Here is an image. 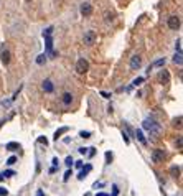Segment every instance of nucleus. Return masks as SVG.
<instances>
[{"label": "nucleus", "instance_id": "obj_1", "mask_svg": "<svg viewBox=\"0 0 183 196\" xmlns=\"http://www.w3.org/2000/svg\"><path fill=\"white\" fill-rule=\"evenodd\" d=\"M142 125H144V129H145V130H149L150 134H153V135H157V134L160 132V125H158L155 120L145 119V120H144V124H142Z\"/></svg>", "mask_w": 183, "mask_h": 196}, {"label": "nucleus", "instance_id": "obj_2", "mask_svg": "<svg viewBox=\"0 0 183 196\" xmlns=\"http://www.w3.org/2000/svg\"><path fill=\"white\" fill-rule=\"evenodd\" d=\"M96 38H97L96 31L89 30V31H86V33H84V36H83V43L88 45V46H91V45L96 43Z\"/></svg>", "mask_w": 183, "mask_h": 196}, {"label": "nucleus", "instance_id": "obj_3", "mask_svg": "<svg viewBox=\"0 0 183 196\" xmlns=\"http://www.w3.org/2000/svg\"><path fill=\"white\" fill-rule=\"evenodd\" d=\"M180 17H177V15H172V17L168 18V28L170 30H180Z\"/></svg>", "mask_w": 183, "mask_h": 196}, {"label": "nucleus", "instance_id": "obj_4", "mask_svg": "<svg viewBox=\"0 0 183 196\" xmlns=\"http://www.w3.org/2000/svg\"><path fill=\"white\" fill-rule=\"evenodd\" d=\"M89 69V63H88V59H84V58H81V59H78V63H76V71L78 73H86Z\"/></svg>", "mask_w": 183, "mask_h": 196}, {"label": "nucleus", "instance_id": "obj_5", "mask_svg": "<svg viewBox=\"0 0 183 196\" xmlns=\"http://www.w3.org/2000/svg\"><path fill=\"white\" fill-rule=\"evenodd\" d=\"M163 158H165V152L163 150H153L152 152V162L153 163H160V162H163Z\"/></svg>", "mask_w": 183, "mask_h": 196}, {"label": "nucleus", "instance_id": "obj_6", "mask_svg": "<svg viewBox=\"0 0 183 196\" xmlns=\"http://www.w3.org/2000/svg\"><path fill=\"white\" fill-rule=\"evenodd\" d=\"M140 64H142V58L139 55H134L131 58V69H139Z\"/></svg>", "mask_w": 183, "mask_h": 196}, {"label": "nucleus", "instance_id": "obj_7", "mask_svg": "<svg viewBox=\"0 0 183 196\" xmlns=\"http://www.w3.org/2000/svg\"><path fill=\"white\" fill-rule=\"evenodd\" d=\"M91 13H92L91 3H83V5H81V15H83V17H89Z\"/></svg>", "mask_w": 183, "mask_h": 196}, {"label": "nucleus", "instance_id": "obj_8", "mask_svg": "<svg viewBox=\"0 0 183 196\" xmlns=\"http://www.w3.org/2000/svg\"><path fill=\"white\" fill-rule=\"evenodd\" d=\"M0 59H2L3 64H9L10 63V51L9 50H2L0 51Z\"/></svg>", "mask_w": 183, "mask_h": 196}, {"label": "nucleus", "instance_id": "obj_9", "mask_svg": "<svg viewBox=\"0 0 183 196\" xmlns=\"http://www.w3.org/2000/svg\"><path fill=\"white\" fill-rule=\"evenodd\" d=\"M41 87H43V91H45V92H53L55 86H53V83H51L50 79H45V81H43V84H41Z\"/></svg>", "mask_w": 183, "mask_h": 196}, {"label": "nucleus", "instance_id": "obj_10", "mask_svg": "<svg viewBox=\"0 0 183 196\" xmlns=\"http://www.w3.org/2000/svg\"><path fill=\"white\" fill-rule=\"evenodd\" d=\"M91 170H92V165H89V163H88V165L84 166L83 170H81V173L78 175V180H84V178L88 176V173H89V171H91Z\"/></svg>", "mask_w": 183, "mask_h": 196}, {"label": "nucleus", "instance_id": "obj_11", "mask_svg": "<svg viewBox=\"0 0 183 196\" xmlns=\"http://www.w3.org/2000/svg\"><path fill=\"white\" fill-rule=\"evenodd\" d=\"M61 101H63L64 105H70V104L73 102V94H71V92H64L63 97H61Z\"/></svg>", "mask_w": 183, "mask_h": 196}, {"label": "nucleus", "instance_id": "obj_12", "mask_svg": "<svg viewBox=\"0 0 183 196\" xmlns=\"http://www.w3.org/2000/svg\"><path fill=\"white\" fill-rule=\"evenodd\" d=\"M160 81H162V84H167L170 81V74H168V71H162V74H160Z\"/></svg>", "mask_w": 183, "mask_h": 196}, {"label": "nucleus", "instance_id": "obj_13", "mask_svg": "<svg viewBox=\"0 0 183 196\" xmlns=\"http://www.w3.org/2000/svg\"><path fill=\"white\" fill-rule=\"evenodd\" d=\"M135 137L139 138V142L140 144H147V140H145V137H144V134H142V130H135Z\"/></svg>", "mask_w": 183, "mask_h": 196}, {"label": "nucleus", "instance_id": "obj_14", "mask_svg": "<svg viewBox=\"0 0 183 196\" xmlns=\"http://www.w3.org/2000/svg\"><path fill=\"white\" fill-rule=\"evenodd\" d=\"M18 148H20V144H17V142H10V144H7V150H10V152L18 150Z\"/></svg>", "mask_w": 183, "mask_h": 196}, {"label": "nucleus", "instance_id": "obj_15", "mask_svg": "<svg viewBox=\"0 0 183 196\" xmlns=\"http://www.w3.org/2000/svg\"><path fill=\"white\" fill-rule=\"evenodd\" d=\"M163 64H165V58H163V59H157L155 63L152 64V66H149V69H147V73H150V71H152V68H153V66H163Z\"/></svg>", "mask_w": 183, "mask_h": 196}, {"label": "nucleus", "instance_id": "obj_16", "mask_svg": "<svg viewBox=\"0 0 183 196\" xmlns=\"http://www.w3.org/2000/svg\"><path fill=\"white\" fill-rule=\"evenodd\" d=\"M45 40H46V51L50 53L53 48V40H51V36H45Z\"/></svg>", "mask_w": 183, "mask_h": 196}, {"label": "nucleus", "instance_id": "obj_17", "mask_svg": "<svg viewBox=\"0 0 183 196\" xmlns=\"http://www.w3.org/2000/svg\"><path fill=\"white\" fill-rule=\"evenodd\" d=\"M64 132H68V127H61L59 130H56V134H55V140H58V138L61 137V134H64Z\"/></svg>", "mask_w": 183, "mask_h": 196}, {"label": "nucleus", "instance_id": "obj_18", "mask_svg": "<svg viewBox=\"0 0 183 196\" xmlns=\"http://www.w3.org/2000/svg\"><path fill=\"white\" fill-rule=\"evenodd\" d=\"M173 61H175L177 64H181V51H177V53H175Z\"/></svg>", "mask_w": 183, "mask_h": 196}, {"label": "nucleus", "instance_id": "obj_19", "mask_svg": "<svg viewBox=\"0 0 183 196\" xmlns=\"http://www.w3.org/2000/svg\"><path fill=\"white\" fill-rule=\"evenodd\" d=\"M170 171H172V175H173L175 178L180 176V168H178V166H172V170H170Z\"/></svg>", "mask_w": 183, "mask_h": 196}, {"label": "nucleus", "instance_id": "obj_20", "mask_svg": "<svg viewBox=\"0 0 183 196\" xmlns=\"http://www.w3.org/2000/svg\"><path fill=\"white\" fill-rule=\"evenodd\" d=\"M114 17H116V15H114L112 12H106V22H112Z\"/></svg>", "mask_w": 183, "mask_h": 196}, {"label": "nucleus", "instance_id": "obj_21", "mask_svg": "<svg viewBox=\"0 0 183 196\" xmlns=\"http://www.w3.org/2000/svg\"><path fill=\"white\" fill-rule=\"evenodd\" d=\"M79 137H83V138H89V137H91V132H88V130H81V132H79Z\"/></svg>", "mask_w": 183, "mask_h": 196}, {"label": "nucleus", "instance_id": "obj_22", "mask_svg": "<svg viewBox=\"0 0 183 196\" xmlns=\"http://www.w3.org/2000/svg\"><path fill=\"white\" fill-rule=\"evenodd\" d=\"M45 61H46V56H45V55H40L38 58H36V63H38V64H45Z\"/></svg>", "mask_w": 183, "mask_h": 196}, {"label": "nucleus", "instance_id": "obj_23", "mask_svg": "<svg viewBox=\"0 0 183 196\" xmlns=\"http://www.w3.org/2000/svg\"><path fill=\"white\" fill-rule=\"evenodd\" d=\"M13 175H15V171H13V170H5V171H3V176H7V178L13 176Z\"/></svg>", "mask_w": 183, "mask_h": 196}, {"label": "nucleus", "instance_id": "obj_24", "mask_svg": "<svg viewBox=\"0 0 183 196\" xmlns=\"http://www.w3.org/2000/svg\"><path fill=\"white\" fill-rule=\"evenodd\" d=\"M36 142H38V144H43V145H48V138L46 137H38Z\"/></svg>", "mask_w": 183, "mask_h": 196}, {"label": "nucleus", "instance_id": "obj_25", "mask_svg": "<svg viewBox=\"0 0 183 196\" xmlns=\"http://www.w3.org/2000/svg\"><path fill=\"white\" fill-rule=\"evenodd\" d=\"M51 33H53V27H50V28H46V30L43 31V36H51Z\"/></svg>", "mask_w": 183, "mask_h": 196}, {"label": "nucleus", "instance_id": "obj_26", "mask_svg": "<svg viewBox=\"0 0 183 196\" xmlns=\"http://www.w3.org/2000/svg\"><path fill=\"white\" fill-rule=\"evenodd\" d=\"M64 163H66L68 166H73V163H74V160H73V157H66V160H64Z\"/></svg>", "mask_w": 183, "mask_h": 196}, {"label": "nucleus", "instance_id": "obj_27", "mask_svg": "<svg viewBox=\"0 0 183 196\" xmlns=\"http://www.w3.org/2000/svg\"><path fill=\"white\" fill-rule=\"evenodd\" d=\"M142 83H144V77H137V79H134V86H140Z\"/></svg>", "mask_w": 183, "mask_h": 196}, {"label": "nucleus", "instance_id": "obj_28", "mask_svg": "<svg viewBox=\"0 0 183 196\" xmlns=\"http://www.w3.org/2000/svg\"><path fill=\"white\" fill-rule=\"evenodd\" d=\"M73 175V171L71 170H68L66 173H64V176H63V181H68V180H70V176Z\"/></svg>", "mask_w": 183, "mask_h": 196}, {"label": "nucleus", "instance_id": "obj_29", "mask_svg": "<svg viewBox=\"0 0 183 196\" xmlns=\"http://www.w3.org/2000/svg\"><path fill=\"white\" fill-rule=\"evenodd\" d=\"M173 124L177 125V127H181V116H180V117H177V119L173 120Z\"/></svg>", "mask_w": 183, "mask_h": 196}, {"label": "nucleus", "instance_id": "obj_30", "mask_svg": "<svg viewBox=\"0 0 183 196\" xmlns=\"http://www.w3.org/2000/svg\"><path fill=\"white\" fill-rule=\"evenodd\" d=\"M7 163H9V165H13V163H17V157H10L9 160H7Z\"/></svg>", "mask_w": 183, "mask_h": 196}, {"label": "nucleus", "instance_id": "obj_31", "mask_svg": "<svg viewBox=\"0 0 183 196\" xmlns=\"http://www.w3.org/2000/svg\"><path fill=\"white\" fill-rule=\"evenodd\" d=\"M117 193H119V188L114 185V186H112V196H117Z\"/></svg>", "mask_w": 183, "mask_h": 196}, {"label": "nucleus", "instance_id": "obj_32", "mask_svg": "<svg viewBox=\"0 0 183 196\" xmlns=\"http://www.w3.org/2000/svg\"><path fill=\"white\" fill-rule=\"evenodd\" d=\"M106 158H107V163H111L112 162V153L107 152V153H106Z\"/></svg>", "mask_w": 183, "mask_h": 196}, {"label": "nucleus", "instance_id": "obj_33", "mask_svg": "<svg viewBox=\"0 0 183 196\" xmlns=\"http://www.w3.org/2000/svg\"><path fill=\"white\" fill-rule=\"evenodd\" d=\"M7 194H9V191L5 188H0V196H7Z\"/></svg>", "mask_w": 183, "mask_h": 196}, {"label": "nucleus", "instance_id": "obj_34", "mask_svg": "<svg viewBox=\"0 0 183 196\" xmlns=\"http://www.w3.org/2000/svg\"><path fill=\"white\" fill-rule=\"evenodd\" d=\"M181 40H178V41H177V45H175V48H177V51H181Z\"/></svg>", "mask_w": 183, "mask_h": 196}, {"label": "nucleus", "instance_id": "obj_35", "mask_svg": "<svg viewBox=\"0 0 183 196\" xmlns=\"http://www.w3.org/2000/svg\"><path fill=\"white\" fill-rule=\"evenodd\" d=\"M122 137H124V142H125V144H131V140H129V137H127V134H122Z\"/></svg>", "mask_w": 183, "mask_h": 196}, {"label": "nucleus", "instance_id": "obj_36", "mask_svg": "<svg viewBox=\"0 0 183 196\" xmlns=\"http://www.w3.org/2000/svg\"><path fill=\"white\" fill-rule=\"evenodd\" d=\"M181 144H183L181 137H178V140H177V147H178V148H181Z\"/></svg>", "mask_w": 183, "mask_h": 196}, {"label": "nucleus", "instance_id": "obj_37", "mask_svg": "<svg viewBox=\"0 0 183 196\" xmlns=\"http://www.w3.org/2000/svg\"><path fill=\"white\" fill-rule=\"evenodd\" d=\"M79 153L86 155V153H88V148H84V147H81V148H79Z\"/></svg>", "mask_w": 183, "mask_h": 196}, {"label": "nucleus", "instance_id": "obj_38", "mask_svg": "<svg viewBox=\"0 0 183 196\" xmlns=\"http://www.w3.org/2000/svg\"><path fill=\"white\" fill-rule=\"evenodd\" d=\"M73 165H76V168H83V162H76V163H73Z\"/></svg>", "mask_w": 183, "mask_h": 196}, {"label": "nucleus", "instance_id": "obj_39", "mask_svg": "<svg viewBox=\"0 0 183 196\" xmlns=\"http://www.w3.org/2000/svg\"><path fill=\"white\" fill-rule=\"evenodd\" d=\"M101 96H102V97H106V99H109V97H111V94H107V92H101Z\"/></svg>", "mask_w": 183, "mask_h": 196}, {"label": "nucleus", "instance_id": "obj_40", "mask_svg": "<svg viewBox=\"0 0 183 196\" xmlns=\"http://www.w3.org/2000/svg\"><path fill=\"white\" fill-rule=\"evenodd\" d=\"M58 158H53V160H51V163H53V166H58Z\"/></svg>", "mask_w": 183, "mask_h": 196}, {"label": "nucleus", "instance_id": "obj_41", "mask_svg": "<svg viewBox=\"0 0 183 196\" xmlns=\"http://www.w3.org/2000/svg\"><path fill=\"white\" fill-rule=\"evenodd\" d=\"M94 153H96V150H94V148L89 150V157H94Z\"/></svg>", "mask_w": 183, "mask_h": 196}, {"label": "nucleus", "instance_id": "obj_42", "mask_svg": "<svg viewBox=\"0 0 183 196\" xmlns=\"http://www.w3.org/2000/svg\"><path fill=\"white\" fill-rule=\"evenodd\" d=\"M36 196H45V193H43L41 190H38V193H36Z\"/></svg>", "mask_w": 183, "mask_h": 196}, {"label": "nucleus", "instance_id": "obj_43", "mask_svg": "<svg viewBox=\"0 0 183 196\" xmlns=\"http://www.w3.org/2000/svg\"><path fill=\"white\" fill-rule=\"evenodd\" d=\"M96 196H109V194H107V193H97Z\"/></svg>", "mask_w": 183, "mask_h": 196}, {"label": "nucleus", "instance_id": "obj_44", "mask_svg": "<svg viewBox=\"0 0 183 196\" xmlns=\"http://www.w3.org/2000/svg\"><path fill=\"white\" fill-rule=\"evenodd\" d=\"M3 178H5V176H3V173H2V175H0V181H2V180H3Z\"/></svg>", "mask_w": 183, "mask_h": 196}]
</instances>
